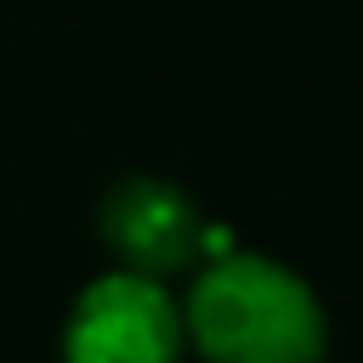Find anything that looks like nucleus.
Masks as SVG:
<instances>
[{
	"label": "nucleus",
	"mask_w": 363,
	"mask_h": 363,
	"mask_svg": "<svg viewBox=\"0 0 363 363\" xmlns=\"http://www.w3.org/2000/svg\"><path fill=\"white\" fill-rule=\"evenodd\" d=\"M187 346L204 363H323L329 312L323 295L261 250H221L193 267L182 301Z\"/></svg>",
	"instance_id": "obj_1"
},
{
	"label": "nucleus",
	"mask_w": 363,
	"mask_h": 363,
	"mask_svg": "<svg viewBox=\"0 0 363 363\" xmlns=\"http://www.w3.org/2000/svg\"><path fill=\"white\" fill-rule=\"evenodd\" d=\"M187 323L164 278L102 272L91 278L62 318V363H182Z\"/></svg>",
	"instance_id": "obj_2"
},
{
	"label": "nucleus",
	"mask_w": 363,
	"mask_h": 363,
	"mask_svg": "<svg viewBox=\"0 0 363 363\" xmlns=\"http://www.w3.org/2000/svg\"><path fill=\"white\" fill-rule=\"evenodd\" d=\"M102 244L119 267L147 278H176L204 261V210L164 176H125L102 199Z\"/></svg>",
	"instance_id": "obj_3"
}]
</instances>
